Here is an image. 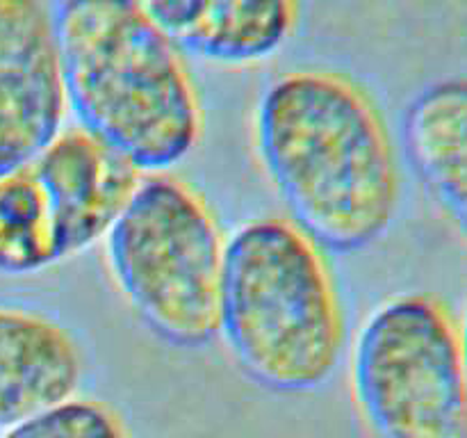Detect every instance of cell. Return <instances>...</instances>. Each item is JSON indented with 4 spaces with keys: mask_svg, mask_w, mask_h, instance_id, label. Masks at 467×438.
<instances>
[{
    "mask_svg": "<svg viewBox=\"0 0 467 438\" xmlns=\"http://www.w3.org/2000/svg\"><path fill=\"white\" fill-rule=\"evenodd\" d=\"M255 146L292 224L319 249L354 254L390 228L400 167L381 112L331 71L274 80L255 110Z\"/></svg>",
    "mask_w": 467,
    "mask_h": 438,
    "instance_id": "1",
    "label": "cell"
},
{
    "mask_svg": "<svg viewBox=\"0 0 467 438\" xmlns=\"http://www.w3.org/2000/svg\"><path fill=\"white\" fill-rule=\"evenodd\" d=\"M55 32L67 105L82 130L140 173L167 172L194 149L203 126L194 80L130 0H62Z\"/></svg>",
    "mask_w": 467,
    "mask_h": 438,
    "instance_id": "2",
    "label": "cell"
},
{
    "mask_svg": "<svg viewBox=\"0 0 467 438\" xmlns=\"http://www.w3.org/2000/svg\"><path fill=\"white\" fill-rule=\"evenodd\" d=\"M217 333L237 368L274 392L331 379L345 318L322 249L283 219H255L223 245Z\"/></svg>",
    "mask_w": 467,
    "mask_h": 438,
    "instance_id": "3",
    "label": "cell"
},
{
    "mask_svg": "<svg viewBox=\"0 0 467 438\" xmlns=\"http://www.w3.org/2000/svg\"><path fill=\"white\" fill-rule=\"evenodd\" d=\"M108 267L153 336L199 349L217 336L223 240L203 196L169 173L140 178L105 235Z\"/></svg>",
    "mask_w": 467,
    "mask_h": 438,
    "instance_id": "4",
    "label": "cell"
},
{
    "mask_svg": "<svg viewBox=\"0 0 467 438\" xmlns=\"http://www.w3.org/2000/svg\"><path fill=\"white\" fill-rule=\"evenodd\" d=\"M351 386L372 438H467L461 328L433 297L401 295L369 315Z\"/></svg>",
    "mask_w": 467,
    "mask_h": 438,
    "instance_id": "5",
    "label": "cell"
},
{
    "mask_svg": "<svg viewBox=\"0 0 467 438\" xmlns=\"http://www.w3.org/2000/svg\"><path fill=\"white\" fill-rule=\"evenodd\" d=\"M67 110L55 16L46 0H0V176L53 144Z\"/></svg>",
    "mask_w": 467,
    "mask_h": 438,
    "instance_id": "6",
    "label": "cell"
},
{
    "mask_svg": "<svg viewBox=\"0 0 467 438\" xmlns=\"http://www.w3.org/2000/svg\"><path fill=\"white\" fill-rule=\"evenodd\" d=\"M48 201L57 258L94 246L140 182V172L82 128L62 130L32 160Z\"/></svg>",
    "mask_w": 467,
    "mask_h": 438,
    "instance_id": "7",
    "label": "cell"
},
{
    "mask_svg": "<svg viewBox=\"0 0 467 438\" xmlns=\"http://www.w3.org/2000/svg\"><path fill=\"white\" fill-rule=\"evenodd\" d=\"M181 53L226 67L269 57L292 32L295 0H130Z\"/></svg>",
    "mask_w": 467,
    "mask_h": 438,
    "instance_id": "8",
    "label": "cell"
},
{
    "mask_svg": "<svg viewBox=\"0 0 467 438\" xmlns=\"http://www.w3.org/2000/svg\"><path fill=\"white\" fill-rule=\"evenodd\" d=\"M85 359L62 324L36 310L0 306V429L76 397Z\"/></svg>",
    "mask_w": 467,
    "mask_h": 438,
    "instance_id": "9",
    "label": "cell"
},
{
    "mask_svg": "<svg viewBox=\"0 0 467 438\" xmlns=\"http://www.w3.org/2000/svg\"><path fill=\"white\" fill-rule=\"evenodd\" d=\"M410 169L467 240V76L424 87L401 121Z\"/></svg>",
    "mask_w": 467,
    "mask_h": 438,
    "instance_id": "10",
    "label": "cell"
},
{
    "mask_svg": "<svg viewBox=\"0 0 467 438\" xmlns=\"http://www.w3.org/2000/svg\"><path fill=\"white\" fill-rule=\"evenodd\" d=\"M59 263L53 219L32 164L0 176V274L30 276Z\"/></svg>",
    "mask_w": 467,
    "mask_h": 438,
    "instance_id": "11",
    "label": "cell"
},
{
    "mask_svg": "<svg viewBox=\"0 0 467 438\" xmlns=\"http://www.w3.org/2000/svg\"><path fill=\"white\" fill-rule=\"evenodd\" d=\"M0 438H128V432L109 406L71 397L5 429Z\"/></svg>",
    "mask_w": 467,
    "mask_h": 438,
    "instance_id": "12",
    "label": "cell"
},
{
    "mask_svg": "<svg viewBox=\"0 0 467 438\" xmlns=\"http://www.w3.org/2000/svg\"><path fill=\"white\" fill-rule=\"evenodd\" d=\"M461 347H463V370H465V388H467V310L463 327H461Z\"/></svg>",
    "mask_w": 467,
    "mask_h": 438,
    "instance_id": "13",
    "label": "cell"
}]
</instances>
